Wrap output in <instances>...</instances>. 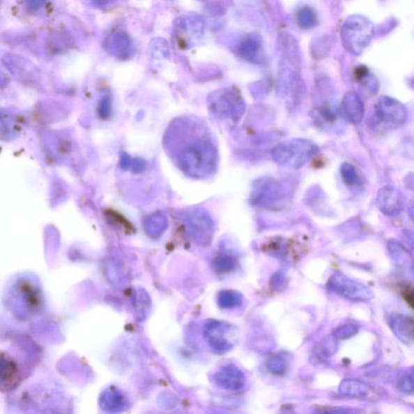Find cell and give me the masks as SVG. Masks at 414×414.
Masks as SVG:
<instances>
[{
  "instance_id": "52a82bcc",
  "label": "cell",
  "mask_w": 414,
  "mask_h": 414,
  "mask_svg": "<svg viewBox=\"0 0 414 414\" xmlns=\"http://www.w3.org/2000/svg\"><path fill=\"white\" fill-rule=\"evenodd\" d=\"M103 47L106 52L119 60H128L135 54L132 39L123 31L109 34L104 40Z\"/></svg>"
},
{
  "instance_id": "7402d4cb",
  "label": "cell",
  "mask_w": 414,
  "mask_h": 414,
  "mask_svg": "<svg viewBox=\"0 0 414 414\" xmlns=\"http://www.w3.org/2000/svg\"><path fill=\"white\" fill-rule=\"evenodd\" d=\"M268 367L271 372L275 374H282L284 372L286 365L284 360L279 357L271 358L268 363Z\"/></svg>"
},
{
  "instance_id": "4fadbf2b",
  "label": "cell",
  "mask_w": 414,
  "mask_h": 414,
  "mask_svg": "<svg viewBox=\"0 0 414 414\" xmlns=\"http://www.w3.org/2000/svg\"><path fill=\"white\" fill-rule=\"evenodd\" d=\"M100 405L104 411L117 413L124 410L126 405L125 397L117 388H109L100 397Z\"/></svg>"
},
{
  "instance_id": "603a6c76",
  "label": "cell",
  "mask_w": 414,
  "mask_h": 414,
  "mask_svg": "<svg viewBox=\"0 0 414 414\" xmlns=\"http://www.w3.org/2000/svg\"><path fill=\"white\" fill-rule=\"evenodd\" d=\"M413 287L412 286H406L405 289L402 290V294L404 299H405L407 302V304L413 307Z\"/></svg>"
},
{
  "instance_id": "ac0fdd59",
  "label": "cell",
  "mask_w": 414,
  "mask_h": 414,
  "mask_svg": "<svg viewBox=\"0 0 414 414\" xmlns=\"http://www.w3.org/2000/svg\"><path fill=\"white\" fill-rule=\"evenodd\" d=\"M218 304L222 309H232L240 305L241 297L236 291H224L218 296Z\"/></svg>"
},
{
  "instance_id": "5bb4252c",
  "label": "cell",
  "mask_w": 414,
  "mask_h": 414,
  "mask_svg": "<svg viewBox=\"0 0 414 414\" xmlns=\"http://www.w3.org/2000/svg\"><path fill=\"white\" fill-rule=\"evenodd\" d=\"M178 33H190L196 38L204 34L205 22L199 15L192 14L190 16L179 19L176 24Z\"/></svg>"
},
{
  "instance_id": "d6986e66",
  "label": "cell",
  "mask_w": 414,
  "mask_h": 414,
  "mask_svg": "<svg viewBox=\"0 0 414 414\" xmlns=\"http://www.w3.org/2000/svg\"><path fill=\"white\" fill-rule=\"evenodd\" d=\"M341 175L343 181L348 186H356L360 183V178L355 167L350 163H344L342 165Z\"/></svg>"
},
{
  "instance_id": "44dd1931",
  "label": "cell",
  "mask_w": 414,
  "mask_h": 414,
  "mask_svg": "<svg viewBox=\"0 0 414 414\" xmlns=\"http://www.w3.org/2000/svg\"><path fill=\"white\" fill-rule=\"evenodd\" d=\"M358 327L355 325H346L338 328L335 332L337 339L344 340L355 335L358 332Z\"/></svg>"
},
{
  "instance_id": "7c38bea8",
  "label": "cell",
  "mask_w": 414,
  "mask_h": 414,
  "mask_svg": "<svg viewBox=\"0 0 414 414\" xmlns=\"http://www.w3.org/2000/svg\"><path fill=\"white\" fill-rule=\"evenodd\" d=\"M342 109L348 122L353 125L360 124L365 117V104L355 93H347L344 95L342 99Z\"/></svg>"
},
{
  "instance_id": "8992f818",
  "label": "cell",
  "mask_w": 414,
  "mask_h": 414,
  "mask_svg": "<svg viewBox=\"0 0 414 414\" xmlns=\"http://www.w3.org/2000/svg\"><path fill=\"white\" fill-rule=\"evenodd\" d=\"M211 102L214 105L217 114L224 117L237 119L244 113L245 103L238 93L230 89L217 91L211 95Z\"/></svg>"
},
{
  "instance_id": "484cf974",
  "label": "cell",
  "mask_w": 414,
  "mask_h": 414,
  "mask_svg": "<svg viewBox=\"0 0 414 414\" xmlns=\"http://www.w3.org/2000/svg\"><path fill=\"white\" fill-rule=\"evenodd\" d=\"M198 1H206V0H198Z\"/></svg>"
},
{
  "instance_id": "8fae6325",
  "label": "cell",
  "mask_w": 414,
  "mask_h": 414,
  "mask_svg": "<svg viewBox=\"0 0 414 414\" xmlns=\"http://www.w3.org/2000/svg\"><path fill=\"white\" fill-rule=\"evenodd\" d=\"M216 385L226 390L236 391L245 386V377L239 368L229 365L220 368L214 375Z\"/></svg>"
},
{
  "instance_id": "9c48e42d",
  "label": "cell",
  "mask_w": 414,
  "mask_h": 414,
  "mask_svg": "<svg viewBox=\"0 0 414 414\" xmlns=\"http://www.w3.org/2000/svg\"><path fill=\"white\" fill-rule=\"evenodd\" d=\"M376 204L378 210L388 217H396L403 209L402 194L396 187L387 185L378 192Z\"/></svg>"
},
{
  "instance_id": "ffe728a7",
  "label": "cell",
  "mask_w": 414,
  "mask_h": 414,
  "mask_svg": "<svg viewBox=\"0 0 414 414\" xmlns=\"http://www.w3.org/2000/svg\"><path fill=\"white\" fill-rule=\"evenodd\" d=\"M151 55L166 57L169 55L168 43L163 38H155L150 45Z\"/></svg>"
},
{
  "instance_id": "ba28073f",
  "label": "cell",
  "mask_w": 414,
  "mask_h": 414,
  "mask_svg": "<svg viewBox=\"0 0 414 414\" xmlns=\"http://www.w3.org/2000/svg\"><path fill=\"white\" fill-rule=\"evenodd\" d=\"M186 220L191 233L197 240L204 244L210 241L214 224L206 211L199 209L191 210Z\"/></svg>"
},
{
  "instance_id": "277c9868",
  "label": "cell",
  "mask_w": 414,
  "mask_h": 414,
  "mask_svg": "<svg viewBox=\"0 0 414 414\" xmlns=\"http://www.w3.org/2000/svg\"><path fill=\"white\" fill-rule=\"evenodd\" d=\"M289 191H286L284 184L266 178L257 181L252 190L251 199L256 205L274 208V207L284 205L287 198Z\"/></svg>"
},
{
  "instance_id": "cb8c5ba5",
  "label": "cell",
  "mask_w": 414,
  "mask_h": 414,
  "mask_svg": "<svg viewBox=\"0 0 414 414\" xmlns=\"http://www.w3.org/2000/svg\"><path fill=\"white\" fill-rule=\"evenodd\" d=\"M401 390L406 392H413V378L406 377L404 378L402 381H401Z\"/></svg>"
},
{
  "instance_id": "3957f363",
  "label": "cell",
  "mask_w": 414,
  "mask_h": 414,
  "mask_svg": "<svg viewBox=\"0 0 414 414\" xmlns=\"http://www.w3.org/2000/svg\"><path fill=\"white\" fill-rule=\"evenodd\" d=\"M407 116L405 105L396 99L381 97L375 104L374 126H380L386 130L397 129L406 123Z\"/></svg>"
},
{
  "instance_id": "5b68a950",
  "label": "cell",
  "mask_w": 414,
  "mask_h": 414,
  "mask_svg": "<svg viewBox=\"0 0 414 414\" xmlns=\"http://www.w3.org/2000/svg\"><path fill=\"white\" fill-rule=\"evenodd\" d=\"M327 286L332 291L351 301H367L373 297L372 292L368 287L350 279L341 272L333 274Z\"/></svg>"
},
{
  "instance_id": "7a4b0ae2",
  "label": "cell",
  "mask_w": 414,
  "mask_h": 414,
  "mask_svg": "<svg viewBox=\"0 0 414 414\" xmlns=\"http://www.w3.org/2000/svg\"><path fill=\"white\" fill-rule=\"evenodd\" d=\"M319 153L317 145L309 139H293L277 144L271 150L273 160L277 164L299 169Z\"/></svg>"
},
{
  "instance_id": "e0dca14e",
  "label": "cell",
  "mask_w": 414,
  "mask_h": 414,
  "mask_svg": "<svg viewBox=\"0 0 414 414\" xmlns=\"http://www.w3.org/2000/svg\"><path fill=\"white\" fill-rule=\"evenodd\" d=\"M167 220L160 214L151 216L145 224V229L151 237H158L162 234L167 228Z\"/></svg>"
},
{
  "instance_id": "30bf717a",
  "label": "cell",
  "mask_w": 414,
  "mask_h": 414,
  "mask_svg": "<svg viewBox=\"0 0 414 414\" xmlns=\"http://www.w3.org/2000/svg\"><path fill=\"white\" fill-rule=\"evenodd\" d=\"M230 325L219 321H211L205 327L204 335L212 349L224 353L231 349L229 340Z\"/></svg>"
},
{
  "instance_id": "9a60e30c",
  "label": "cell",
  "mask_w": 414,
  "mask_h": 414,
  "mask_svg": "<svg viewBox=\"0 0 414 414\" xmlns=\"http://www.w3.org/2000/svg\"><path fill=\"white\" fill-rule=\"evenodd\" d=\"M413 318L406 316H395L390 321L394 333L405 342L413 341Z\"/></svg>"
},
{
  "instance_id": "d4e9b609",
  "label": "cell",
  "mask_w": 414,
  "mask_h": 414,
  "mask_svg": "<svg viewBox=\"0 0 414 414\" xmlns=\"http://www.w3.org/2000/svg\"><path fill=\"white\" fill-rule=\"evenodd\" d=\"M92 1L98 5H106L115 1V0H92Z\"/></svg>"
},
{
  "instance_id": "6da1fadb",
  "label": "cell",
  "mask_w": 414,
  "mask_h": 414,
  "mask_svg": "<svg viewBox=\"0 0 414 414\" xmlns=\"http://www.w3.org/2000/svg\"><path fill=\"white\" fill-rule=\"evenodd\" d=\"M164 140L176 164L186 174L203 178L214 173L218 151L211 134L201 123L178 119L171 124Z\"/></svg>"
},
{
  "instance_id": "2e32d148",
  "label": "cell",
  "mask_w": 414,
  "mask_h": 414,
  "mask_svg": "<svg viewBox=\"0 0 414 414\" xmlns=\"http://www.w3.org/2000/svg\"><path fill=\"white\" fill-rule=\"evenodd\" d=\"M339 390L345 396L365 398L369 396L371 388L367 383L353 380L342 381Z\"/></svg>"
}]
</instances>
